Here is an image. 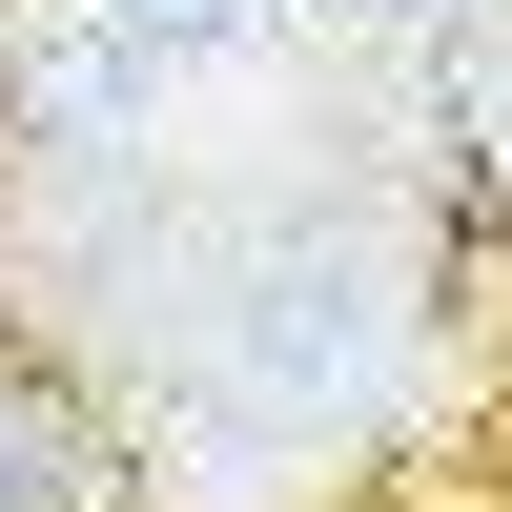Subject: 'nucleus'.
<instances>
[{
    "label": "nucleus",
    "instance_id": "nucleus-1",
    "mask_svg": "<svg viewBox=\"0 0 512 512\" xmlns=\"http://www.w3.org/2000/svg\"><path fill=\"white\" fill-rule=\"evenodd\" d=\"M82 21H103L144 82H185V62H246V41L287 21V0H82Z\"/></svg>",
    "mask_w": 512,
    "mask_h": 512
},
{
    "label": "nucleus",
    "instance_id": "nucleus-2",
    "mask_svg": "<svg viewBox=\"0 0 512 512\" xmlns=\"http://www.w3.org/2000/svg\"><path fill=\"white\" fill-rule=\"evenodd\" d=\"M0 512H82V451H62L41 390H0Z\"/></svg>",
    "mask_w": 512,
    "mask_h": 512
}]
</instances>
